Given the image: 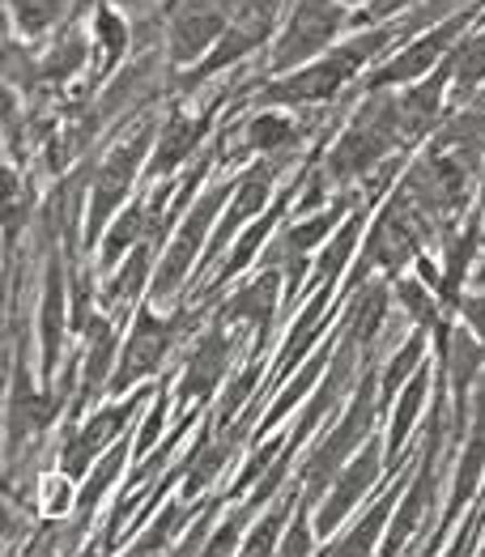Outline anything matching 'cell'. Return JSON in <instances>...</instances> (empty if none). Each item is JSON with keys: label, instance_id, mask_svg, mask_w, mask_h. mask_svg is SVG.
<instances>
[{"label": "cell", "instance_id": "1", "mask_svg": "<svg viewBox=\"0 0 485 557\" xmlns=\"http://www.w3.org/2000/svg\"><path fill=\"white\" fill-rule=\"evenodd\" d=\"M405 140L400 133V98H375L358 111V120L349 124V133L337 140V149L328 153V180H353L366 175L375 162H384L391 153V145Z\"/></svg>", "mask_w": 485, "mask_h": 557}, {"label": "cell", "instance_id": "2", "mask_svg": "<svg viewBox=\"0 0 485 557\" xmlns=\"http://www.w3.org/2000/svg\"><path fill=\"white\" fill-rule=\"evenodd\" d=\"M391 39H396L391 26L388 30H371V35L345 44L340 51H333V55H324L320 64H311V69L294 73V77H286V82L269 86V90L260 94V102H328V98L358 73V64H366V60H371L384 44H391Z\"/></svg>", "mask_w": 485, "mask_h": 557}, {"label": "cell", "instance_id": "3", "mask_svg": "<svg viewBox=\"0 0 485 557\" xmlns=\"http://www.w3.org/2000/svg\"><path fill=\"white\" fill-rule=\"evenodd\" d=\"M426 226H431V222H426V218L413 209V200L400 191L388 209L380 213V222L371 226L362 264H358V273H353L349 285L358 289V281L366 277V269H375V264H384L388 273H400V269L418 256V243H422V231H426Z\"/></svg>", "mask_w": 485, "mask_h": 557}, {"label": "cell", "instance_id": "4", "mask_svg": "<svg viewBox=\"0 0 485 557\" xmlns=\"http://www.w3.org/2000/svg\"><path fill=\"white\" fill-rule=\"evenodd\" d=\"M375 413H380V405H375V374H366V379H362V392H358V405L345 413V421H340L337 430L315 447V456H311L307 468H302V476H307V498H315L324 485L337 481L340 465L353 456L358 438H366V430H371Z\"/></svg>", "mask_w": 485, "mask_h": 557}, {"label": "cell", "instance_id": "5", "mask_svg": "<svg viewBox=\"0 0 485 557\" xmlns=\"http://www.w3.org/2000/svg\"><path fill=\"white\" fill-rule=\"evenodd\" d=\"M345 13H340L337 0H298L290 13V26L282 35V44L273 51V69H294L302 60H311L315 51L333 44V35L340 30Z\"/></svg>", "mask_w": 485, "mask_h": 557}, {"label": "cell", "instance_id": "6", "mask_svg": "<svg viewBox=\"0 0 485 557\" xmlns=\"http://www.w3.org/2000/svg\"><path fill=\"white\" fill-rule=\"evenodd\" d=\"M149 140H153V128H141L137 137L128 140V145H120L102 166L95 171V200H90V226H86V243L102 234L107 226V218L115 213V205L124 200V191L133 184V175H137V166H141V158H146Z\"/></svg>", "mask_w": 485, "mask_h": 557}, {"label": "cell", "instance_id": "7", "mask_svg": "<svg viewBox=\"0 0 485 557\" xmlns=\"http://www.w3.org/2000/svg\"><path fill=\"white\" fill-rule=\"evenodd\" d=\"M231 196V187H213L204 200H196V209L188 213V222H184V231L179 238L171 243V251H166V260H162V269H158V277H153V298H166L179 281L188 277V269H192V260L200 256V243H204V234H209V222H213V213H217V205Z\"/></svg>", "mask_w": 485, "mask_h": 557}, {"label": "cell", "instance_id": "8", "mask_svg": "<svg viewBox=\"0 0 485 557\" xmlns=\"http://www.w3.org/2000/svg\"><path fill=\"white\" fill-rule=\"evenodd\" d=\"M184 320H188V315H179V320H158L153 311H141V315H137L133 336H128V349H124V362H120V374L111 379V392H115V396H120L124 387H133L141 374L158 371V362H162L166 349H171L175 327L184 324Z\"/></svg>", "mask_w": 485, "mask_h": 557}, {"label": "cell", "instance_id": "9", "mask_svg": "<svg viewBox=\"0 0 485 557\" xmlns=\"http://www.w3.org/2000/svg\"><path fill=\"white\" fill-rule=\"evenodd\" d=\"M438 443H443V413H435V425H431V443L422 451V465H418V476L405 494V503L396 507V519H391V532L384 541L388 554H400V545L413 536V528L422 523V515L431 511V494H435V456H438Z\"/></svg>", "mask_w": 485, "mask_h": 557}, {"label": "cell", "instance_id": "10", "mask_svg": "<svg viewBox=\"0 0 485 557\" xmlns=\"http://www.w3.org/2000/svg\"><path fill=\"white\" fill-rule=\"evenodd\" d=\"M226 22V0H184L171 22V55L192 60L204 47L222 35Z\"/></svg>", "mask_w": 485, "mask_h": 557}, {"label": "cell", "instance_id": "11", "mask_svg": "<svg viewBox=\"0 0 485 557\" xmlns=\"http://www.w3.org/2000/svg\"><path fill=\"white\" fill-rule=\"evenodd\" d=\"M375 476H380V447L371 443L353 465L340 472L337 481H333V494H328V503H324V511L315 515V532L320 536H328V532H337V523L345 515L358 507V498L375 485Z\"/></svg>", "mask_w": 485, "mask_h": 557}, {"label": "cell", "instance_id": "12", "mask_svg": "<svg viewBox=\"0 0 485 557\" xmlns=\"http://www.w3.org/2000/svg\"><path fill=\"white\" fill-rule=\"evenodd\" d=\"M464 22H469V13H456L451 22H443V26H438L435 35H426V39H418L409 51H400L391 64H384V69L371 77V90H388V86H396V82H413L418 73H426L438 55L451 47V39L464 30Z\"/></svg>", "mask_w": 485, "mask_h": 557}, {"label": "cell", "instance_id": "13", "mask_svg": "<svg viewBox=\"0 0 485 557\" xmlns=\"http://www.w3.org/2000/svg\"><path fill=\"white\" fill-rule=\"evenodd\" d=\"M353 354H358V341H353V336H345V345L333 354V362H328V371H324V387L311 396V409L302 413V421L294 425V434L286 438V447H290V451H298V443H307V434H311L320 421L337 409V400L345 396V387L353 383Z\"/></svg>", "mask_w": 485, "mask_h": 557}, {"label": "cell", "instance_id": "14", "mask_svg": "<svg viewBox=\"0 0 485 557\" xmlns=\"http://www.w3.org/2000/svg\"><path fill=\"white\" fill-rule=\"evenodd\" d=\"M141 400L146 396H133L128 405H115V409H102V413H95V418L86 421L73 438H69V447H64V456H60V468L69 472V476H82L86 472V465L95 460L98 451L111 443V434L124 425V421L133 418V409H141Z\"/></svg>", "mask_w": 485, "mask_h": 557}, {"label": "cell", "instance_id": "15", "mask_svg": "<svg viewBox=\"0 0 485 557\" xmlns=\"http://www.w3.org/2000/svg\"><path fill=\"white\" fill-rule=\"evenodd\" d=\"M226 358H231V336L222 332V320H217V327L200 341L192 349V358H188V367H184V379H179V400L188 405V400H204L209 392H213V383L222 379V371H226Z\"/></svg>", "mask_w": 485, "mask_h": 557}, {"label": "cell", "instance_id": "16", "mask_svg": "<svg viewBox=\"0 0 485 557\" xmlns=\"http://www.w3.org/2000/svg\"><path fill=\"white\" fill-rule=\"evenodd\" d=\"M447 82H451V64H443L426 86H418V90H409L400 98V133H405V140L426 137V133L435 128L438 98H443V86H447Z\"/></svg>", "mask_w": 485, "mask_h": 557}, {"label": "cell", "instance_id": "17", "mask_svg": "<svg viewBox=\"0 0 485 557\" xmlns=\"http://www.w3.org/2000/svg\"><path fill=\"white\" fill-rule=\"evenodd\" d=\"M204 128H209V115H200V120L175 115V120L158 133V153H153V166H149V171H153V175H171L179 162H188V153H196Z\"/></svg>", "mask_w": 485, "mask_h": 557}, {"label": "cell", "instance_id": "18", "mask_svg": "<svg viewBox=\"0 0 485 557\" xmlns=\"http://www.w3.org/2000/svg\"><path fill=\"white\" fill-rule=\"evenodd\" d=\"M485 472V383L477 387V421H473V434H469V451L456 468V494H451V511H447V523L460 515V507L473 498L477 481Z\"/></svg>", "mask_w": 485, "mask_h": 557}, {"label": "cell", "instance_id": "19", "mask_svg": "<svg viewBox=\"0 0 485 557\" xmlns=\"http://www.w3.org/2000/svg\"><path fill=\"white\" fill-rule=\"evenodd\" d=\"M269 187H273V166H251V171L242 175V184L235 187V205H231L222 231H217V238H213V247L231 243V234L239 231L247 218H256V213L269 205Z\"/></svg>", "mask_w": 485, "mask_h": 557}, {"label": "cell", "instance_id": "20", "mask_svg": "<svg viewBox=\"0 0 485 557\" xmlns=\"http://www.w3.org/2000/svg\"><path fill=\"white\" fill-rule=\"evenodd\" d=\"M277 289H282L277 273H264V277L256 281V285H247L242 294H235V298L226 302V311H222L217 320H247V324H256V332L264 336V332H269V324H273Z\"/></svg>", "mask_w": 485, "mask_h": 557}, {"label": "cell", "instance_id": "21", "mask_svg": "<svg viewBox=\"0 0 485 557\" xmlns=\"http://www.w3.org/2000/svg\"><path fill=\"white\" fill-rule=\"evenodd\" d=\"M60 345H64V269L51 256L48 285H43V374L55 371Z\"/></svg>", "mask_w": 485, "mask_h": 557}, {"label": "cell", "instance_id": "22", "mask_svg": "<svg viewBox=\"0 0 485 557\" xmlns=\"http://www.w3.org/2000/svg\"><path fill=\"white\" fill-rule=\"evenodd\" d=\"M477 247H482V222H473V226L464 231V238L451 243V251H447V269H443V277H438V294H443L447 307L460 298V281L469 277V264H473Z\"/></svg>", "mask_w": 485, "mask_h": 557}, {"label": "cell", "instance_id": "23", "mask_svg": "<svg viewBox=\"0 0 485 557\" xmlns=\"http://www.w3.org/2000/svg\"><path fill=\"white\" fill-rule=\"evenodd\" d=\"M396 511L391 507V494L388 498H380L371 511H366V519L353 528V532H345L337 545H328L324 554H333V557H358V554H371L375 549V541H380V532H384V523H388V515Z\"/></svg>", "mask_w": 485, "mask_h": 557}, {"label": "cell", "instance_id": "24", "mask_svg": "<svg viewBox=\"0 0 485 557\" xmlns=\"http://www.w3.org/2000/svg\"><path fill=\"white\" fill-rule=\"evenodd\" d=\"M388 315V285H366L362 294H353V315H349V336L358 345H366Z\"/></svg>", "mask_w": 485, "mask_h": 557}, {"label": "cell", "instance_id": "25", "mask_svg": "<svg viewBox=\"0 0 485 557\" xmlns=\"http://www.w3.org/2000/svg\"><path fill=\"white\" fill-rule=\"evenodd\" d=\"M231 460V443H213V438H200L192 451V460H188V481H184V498L192 503L196 494L222 472V465Z\"/></svg>", "mask_w": 485, "mask_h": 557}, {"label": "cell", "instance_id": "26", "mask_svg": "<svg viewBox=\"0 0 485 557\" xmlns=\"http://www.w3.org/2000/svg\"><path fill=\"white\" fill-rule=\"evenodd\" d=\"M358 234H362V209L345 218L340 234L328 243V251L320 256V264H315V281H320V285H333V281H337V273L349 264V256H353V247H358Z\"/></svg>", "mask_w": 485, "mask_h": 557}, {"label": "cell", "instance_id": "27", "mask_svg": "<svg viewBox=\"0 0 485 557\" xmlns=\"http://www.w3.org/2000/svg\"><path fill=\"white\" fill-rule=\"evenodd\" d=\"M282 205H290V191L282 196ZM282 205H273V209H269V213H264V218H260V222H256L251 231L242 234V238H239V247L231 251V260L222 264V273H217V281L235 277V273H242V269H247V264L256 260V251H260V243L269 238V231H273V226H277V218H282Z\"/></svg>", "mask_w": 485, "mask_h": 557}, {"label": "cell", "instance_id": "28", "mask_svg": "<svg viewBox=\"0 0 485 557\" xmlns=\"http://www.w3.org/2000/svg\"><path fill=\"white\" fill-rule=\"evenodd\" d=\"M447 64H451V86H456V94L469 98L485 82V35H473Z\"/></svg>", "mask_w": 485, "mask_h": 557}, {"label": "cell", "instance_id": "29", "mask_svg": "<svg viewBox=\"0 0 485 557\" xmlns=\"http://www.w3.org/2000/svg\"><path fill=\"white\" fill-rule=\"evenodd\" d=\"M146 231H149L146 205L124 209V213H120V222H115L111 234H107V243H102V264H115V260H120V251H128L137 238H146Z\"/></svg>", "mask_w": 485, "mask_h": 557}, {"label": "cell", "instance_id": "30", "mask_svg": "<svg viewBox=\"0 0 485 557\" xmlns=\"http://www.w3.org/2000/svg\"><path fill=\"white\" fill-rule=\"evenodd\" d=\"M422 400H426V371H418V379L400 392V405H396V418H391V430H388L391 456H400V447H405V438H409V430H413V421H418Z\"/></svg>", "mask_w": 485, "mask_h": 557}, {"label": "cell", "instance_id": "31", "mask_svg": "<svg viewBox=\"0 0 485 557\" xmlns=\"http://www.w3.org/2000/svg\"><path fill=\"white\" fill-rule=\"evenodd\" d=\"M111 358H115V336H111V327H102L98 336H90V358H86V374H82L77 405H86L98 387L107 383V374H111Z\"/></svg>", "mask_w": 485, "mask_h": 557}, {"label": "cell", "instance_id": "32", "mask_svg": "<svg viewBox=\"0 0 485 557\" xmlns=\"http://www.w3.org/2000/svg\"><path fill=\"white\" fill-rule=\"evenodd\" d=\"M124 456H128V447H124V443H120V447H111V451L102 456V465L95 468L90 485H86V490H82V498H77V515H82V519H90V515H95V507L102 503V494H107V490H111V481L120 476Z\"/></svg>", "mask_w": 485, "mask_h": 557}, {"label": "cell", "instance_id": "33", "mask_svg": "<svg viewBox=\"0 0 485 557\" xmlns=\"http://www.w3.org/2000/svg\"><path fill=\"white\" fill-rule=\"evenodd\" d=\"M443 358H451V387H456V400L464 405V392H469L473 374H477V367H482V349H477V341H469V336L456 332Z\"/></svg>", "mask_w": 485, "mask_h": 557}, {"label": "cell", "instance_id": "34", "mask_svg": "<svg viewBox=\"0 0 485 557\" xmlns=\"http://www.w3.org/2000/svg\"><path fill=\"white\" fill-rule=\"evenodd\" d=\"M146 269H149V247H137V251L128 256V264L120 269V277H111V285L102 289V302H107V307L128 302V298L146 285Z\"/></svg>", "mask_w": 485, "mask_h": 557}, {"label": "cell", "instance_id": "35", "mask_svg": "<svg viewBox=\"0 0 485 557\" xmlns=\"http://www.w3.org/2000/svg\"><path fill=\"white\" fill-rule=\"evenodd\" d=\"M340 213H349V200H340L333 213H324V218H315V222H307V226H298V231L286 234V238L273 247V260H282V256H302L307 247H315V243L328 234L333 218H340Z\"/></svg>", "mask_w": 485, "mask_h": 557}, {"label": "cell", "instance_id": "36", "mask_svg": "<svg viewBox=\"0 0 485 557\" xmlns=\"http://www.w3.org/2000/svg\"><path fill=\"white\" fill-rule=\"evenodd\" d=\"M188 515H192L188 498H184V503H171L166 511L158 515V523L149 528L137 545H133V554H158V549H166V541H171V536H175V532L188 523Z\"/></svg>", "mask_w": 485, "mask_h": 557}, {"label": "cell", "instance_id": "37", "mask_svg": "<svg viewBox=\"0 0 485 557\" xmlns=\"http://www.w3.org/2000/svg\"><path fill=\"white\" fill-rule=\"evenodd\" d=\"M294 140H298V133H294L290 120H282V115H256L251 128H247V145L251 149H264V153L290 149Z\"/></svg>", "mask_w": 485, "mask_h": 557}, {"label": "cell", "instance_id": "38", "mask_svg": "<svg viewBox=\"0 0 485 557\" xmlns=\"http://www.w3.org/2000/svg\"><path fill=\"white\" fill-rule=\"evenodd\" d=\"M82 64H86V44H82V35H64L60 44L51 47L48 60H43V77H48V82H64V77H73Z\"/></svg>", "mask_w": 485, "mask_h": 557}, {"label": "cell", "instance_id": "39", "mask_svg": "<svg viewBox=\"0 0 485 557\" xmlns=\"http://www.w3.org/2000/svg\"><path fill=\"white\" fill-rule=\"evenodd\" d=\"M324 371H328V358H324V349H320V354H315V358H311V362L302 367V374L294 379V383L286 387V392H282V396H277L273 413L264 418V430H269V425H277V421L286 418V413H290V405H298V396H302V392H307V387L315 383V374H324Z\"/></svg>", "mask_w": 485, "mask_h": 557}, {"label": "cell", "instance_id": "40", "mask_svg": "<svg viewBox=\"0 0 485 557\" xmlns=\"http://www.w3.org/2000/svg\"><path fill=\"white\" fill-rule=\"evenodd\" d=\"M98 39H102V69H98V73H111L115 60H120L124 47H128V26H124L111 9H98Z\"/></svg>", "mask_w": 485, "mask_h": 557}, {"label": "cell", "instance_id": "41", "mask_svg": "<svg viewBox=\"0 0 485 557\" xmlns=\"http://www.w3.org/2000/svg\"><path fill=\"white\" fill-rule=\"evenodd\" d=\"M64 0H13V13H17V26L26 35H43L51 22L60 17Z\"/></svg>", "mask_w": 485, "mask_h": 557}, {"label": "cell", "instance_id": "42", "mask_svg": "<svg viewBox=\"0 0 485 557\" xmlns=\"http://www.w3.org/2000/svg\"><path fill=\"white\" fill-rule=\"evenodd\" d=\"M396 298L409 307V315H413V320H418L422 327H438L435 298H431V294H426L418 281H400V285H396Z\"/></svg>", "mask_w": 485, "mask_h": 557}, {"label": "cell", "instance_id": "43", "mask_svg": "<svg viewBox=\"0 0 485 557\" xmlns=\"http://www.w3.org/2000/svg\"><path fill=\"white\" fill-rule=\"evenodd\" d=\"M290 511H294V494L290 498H282V503H277V511L269 515V519L247 536V554H269V549L277 545V532H282V523L290 519Z\"/></svg>", "mask_w": 485, "mask_h": 557}, {"label": "cell", "instance_id": "44", "mask_svg": "<svg viewBox=\"0 0 485 557\" xmlns=\"http://www.w3.org/2000/svg\"><path fill=\"white\" fill-rule=\"evenodd\" d=\"M290 460H294V451H290V447H282V456H277V460H273V468H269V472H264V481H260V485H256V494H251V498H247V511H256V507H260V503H269V498H273V494H277V490H282V481H286V476H290Z\"/></svg>", "mask_w": 485, "mask_h": 557}, {"label": "cell", "instance_id": "45", "mask_svg": "<svg viewBox=\"0 0 485 557\" xmlns=\"http://www.w3.org/2000/svg\"><path fill=\"white\" fill-rule=\"evenodd\" d=\"M422 345H426L422 336L405 341V349H400V354H396V358L388 362V374H384V387H388V392H396V387H400V383H405V379L413 374V367H418V358H422Z\"/></svg>", "mask_w": 485, "mask_h": 557}, {"label": "cell", "instance_id": "46", "mask_svg": "<svg viewBox=\"0 0 485 557\" xmlns=\"http://www.w3.org/2000/svg\"><path fill=\"white\" fill-rule=\"evenodd\" d=\"M256 374H260V362L251 358V367H247V371H242L239 379L231 383V392H226V400H222V418H231L235 409H242V400L256 392Z\"/></svg>", "mask_w": 485, "mask_h": 557}, {"label": "cell", "instance_id": "47", "mask_svg": "<svg viewBox=\"0 0 485 557\" xmlns=\"http://www.w3.org/2000/svg\"><path fill=\"white\" fill-rule=\"evenodd\" d=\"M307 507H311V498H302L298 503V511H294V528L290 536H286V554H311V528H307Z\"/></svg>", "mask_w": 485, "mask_h": 557}, {"label": "cell", "instance_id": "48", "mask_svg": "<svg viewBox=\"0 0 485 557\" xmlns=\"http://www.w3.org/2000/svg\"><path fill=\"white\" fill-rule=\"evenodd\" d=\"M247 515H251L247 507L231 515V523H226V528H222V532H217V536H213V541H209L204 549H209V554H231V549H235V541H239L242 523H247Z\"/></svg>", "mask_w": 485, "mask_h": 557}, {"label": "cell", "instance_id": "49", "mask_svg": "<svg viewBox=\"0 0 485 557\" xmlns=\"http://www.w3.org/2000/svg\"><path fill=\"white\" fill-rule=\"evenodd\" d=\"M158 425H162V405L153 409V418H149L146 430H141V443H137V451H141V456H146L149 447H153V438H158Z\"/></svg>", "mask_w": 485, "mask_h": 557}, {"label": "cell", "instance_id": "50", "mask_svg": "<svg viewBox=\"0 0 485 557\" xmlns=\"http://www.w3.org/2000/svg\"><path fill=\"white\" fill-rule=\"evenodd\" d=\"M464 315L473 320V327L482 332V341H485V298H464Z\"/></svg>", "mask_w": 485, "mask_h": 557}, {"label": "cell", "instance_id": "51", "mask_svg": "<svg viewBox=\"0 0 485 557\" xmlns=\"http://www.w3.org/2000/svg\"><path fill=\"white\" fill-rule=\"evenodd\" d=\"M400 4H409V0H375V4L362 13V22H366V17H388L391 9H400Z\"/></svg>", "mask_w": 485, "mask_h": 557}, {"label": "cell", "instance_id": "52", "mask_svg": "<svg viewBox=\"0 0 485 557\" xmlns=\"http://www.w3.org/2000/svg\"><path fill=\"white\" fill-rule=\"evenodd\" d=\"M204 532H209V515H204V519L196 523V532H192V536H188V541H184V554H192V549H200V541H204Z\"/></svg>", "mask_w": 485, "mask_h": 557}, {"label": "cell", "instance_id": "53", "mask_svg": "<svg viewBox=\"0 0 485 557\" xmlns=\"http://www.w3.org/2000/svg\"><path fill=\"white\" fill-rule=\"evenodd\" d=\"M482 213H485V191H482Z\"/></svg>", "mask_w": 485, "mask_h": 557}, {"label": "cell", "instance_id": "54", "mask_svg": "<svg viewBox=\"0 0 485 557\" xmlns=\"http://www.w3.org/2000/svg\"><path fill=\"white\" fill-rule=\"evenodd\" d=\"M349 4H358V0H349Z\"/></svg>", "mask_w": 485, "mask_h": 557}]
</instances>
